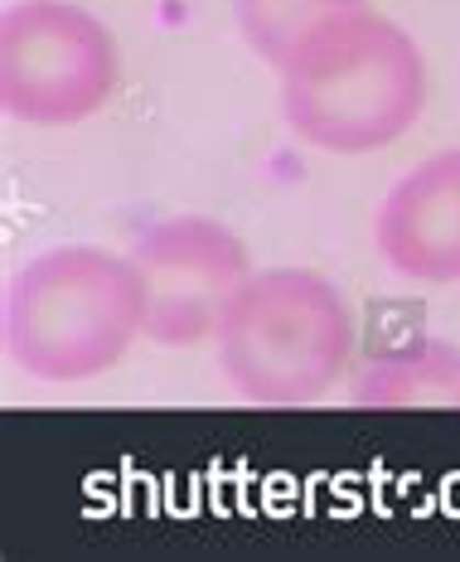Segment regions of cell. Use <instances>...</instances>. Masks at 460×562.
Returning a JSON list of instances; mask_svg holds the SVG:
<instances>
[{"mask_svg": "<svg viewBox=\"0 0 460 562\" xmlns=\"http://www.w3.org/2000/svg\"><path fill=\"white\" fill-rule=\"evenodd\" d=\"M354 407H460V349L441 335H417L373 355L349 383Z\"/></svg>", "mask_w": 460, "mask_h": 562, "instance_id": "cell-7", "label": "cell"}, {"mask_svg": "<svg viewBox=\"0 0 460 562\" xmlns=\"http://www.w3.org/2000/svg\"><path fill=\"white\" fill-rule=\"evenodd\" d=\"M359 321L315 267H257L223 315L214 349L228 389L253 407H311L349 373Z\"/></svg>", "mask_w": 460, "mask_h": 562, "instance_id": "cell-3", "label": "cell"}, {"mask_svg": "<svg viewBox=\"0 0 460 562\" xmlns=\"http://www.w3.org/2000/svg\"><path fill=\"white\" fill-rule=\"evenodd\" d=\"M122 83L112 30L74 0H15L0 15V112L20 126H82Z\"/></svg>", "mask_w": 460, "mask_h": 562, "instance_id": "cell-4", "label": "cell"}, {"mask_svg": "<svg viewBox=\"0 0 460 562\" xmlns=\"http://www.w3.org/2000/svg\"><path fill=\"white\" fill-rule=\"evenodd\" d=\"M287 132L325 156H369L403 140L427 108L417 40L363 0L315 25L277 68Z\"/></svg>", "mask_w": 460, "mask_h": 562, "instance_id": "cell-1", "label": "cell"}, {"mask_svg": "<svg viewBox=\"0 0 460 562\" xmlns=\"http://www.w3.org/2000/svg\"><path fill=\"white\" fill-rule=\"evenodd\" d=\"M126 252L146 286V339L160 349L209 345L243 281L257 272L247 243L209 214L146 224Z\"/></svg>", "mask_w": 460, "mask_h": 562, "instance_id": "cell-5", "label": "cell"}, {"mask_svg": "<svg viewBox=\"0 0 460 562\" xmlns=\"http://www.w3.org/2000/svg\"><path fill=\"white\" fill-rule=\"evenodd\" d=\"M354 5H363V0H233V20H238V34L247 49L277 74L287 64V54L315 25H325L329 15L354 10Z\"/></svg>", "mask_w": 460, "mask_h": 562, "instance_id": "cell-8", "label": "cell"}, {"mask_svg": "<svg viewBox=\"0 0 460 562\" xmlns=\"http://www.w3.org/2000/svg\"><path fill=\"white\" fill-rule=\"evenodd\" d=\"M373 248L397 281H460V146L397 175L373 214Z\"/></svg>", "mask_w": 460, "mask_h": 562, "instance_id": "cell-6", "label": "cell"}, {"mask_svg": "<svg viewBox=\"0 0 460 562\" xmlns=\"http://www.w3.org/2000/svg\"><path fill=\"white\" fill-rule=\"evenodd\" d=\"M146 339V286L132 252L64 243L0 291V345L34 383H92Z\"/></svg>", "mask_w": 460, "mask_h": 562, "instance_id": "cell-2", "label": "cell"}]
</instances>
